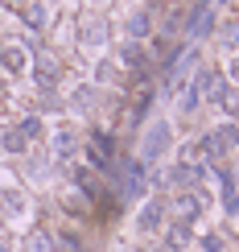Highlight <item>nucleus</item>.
I'll return each mask as SVG.
<instances>
[{
	"mask_svg": "<svg viewBox=\"0 0 239 252\" xmlns=\"http://www.w3.org/2000/svg\"><path fill=\"white\" fill-rule=\"evenodd\" d=\"M186 244H190V227H173V232H169V248L182 252Z\"/></svg>",
	"mask_w": 239,
	"mask_h": 252,
	"instance_id": "obj_19",
	"label": "nucleus"
},
{
	"mask_svg": "<svg viewBox=\"0 0 239 252\" xmlns=\"http://www.w3.org/2000/svg\"><path fill=\"white\" fill-rule=\"evenodd\" d=\"M25 25H29V29H41V25H46V8H41V4H29V8H25Z\"/></svg>",
	"mask_w": 239,
	"mask_h": 252,
	"instance_id": "obj_18",
	"label": "nucleus"
},
{
	"mask_svg": "<svg viewBox=\"0 0 239 252\" xmlns=\"http://www.w3.org/2000/svg\"><path fill=\"white\" fill-rule=\"evenodd\" d=\"M21 132H25V136H37V132H41V124H37V116H25V124H21Z\"/></svg>",
	"mask_w": 239,
	"mask_h": 252,
	"instance_id": "obj_24",
	"label": "nucleus"
},
{
	"mask_svg": "<svg viewBox=\"0 0 239 252\" xmlns=\"http://www.w3.org/2000/svg\"><path fill=\"white\" fill-rule=\"evenodd\" d=\"M161 219H165V203H161V198H153V203H144V207H140L136 227H140V232H157Z\"/></svg>",
	"mask_w": 239,
	"mask_h": 252,
	"instance_id": "obj_6",
	"label": "nucleus"
},
{
	"mask_svg": "<svg viewBox=\"0 0 239 252\" xmlns=\"http://www.w3.org/2000/svg\"><path fill=\"white\" fill-rule=\"evenodd\" d=\"M206 29H211V4H202L198 13H194V21H190V33H194V37H202Z\"/></svg>",
	"mask_w": 239,
	"mask_h": 252,
	"instance_id": "obj_15",
	"label": "nucleus"
},
{
	"mask_svg": "<svg viewBox=\"0 0 239 252\" xmlns=\"http://www.w3.org/2000/svg\"><path fill=\"white\" fill-rule=\"evenodd\" d=\"M70 103H75V112H91V108L99 103V91H95V87H79L75 95H70Z\"/></svg>",
	"mask_w": 239,
	"mask_h": 252,
	"instance_id": "obj_12",
	"label": "nucleus"
},
{
	"mask_svg": "<svg viewBox=\"0 0 239 252\" xmlns=\"http://www.w3.org/2000/svg\"><path fill=\"white\" fill-rule=\"evenodd\" d=\"M0 252H8V244H4V240H0Z\"/></svg>",
	"mask_w": 239,
	"mask_h": 252,
	"instance_id": "obj_28",
	"label": "nucleus"
},
{
	"mask_svg": "<svg viewBox=\"0 0 239 252\" xmlns=\"http://www.w3.org/2000/svg\"><path fill=\"white\" fill-rule=\"evenodd\" d=\"M111 75H116L111 62H99V66H95V79H99V83H111Z\"/></svg>",
	"mask_w": 239,
	"mask_h": 252,
	"instance_id": "obj_23",
	"label": "nucleus"
},
{
	"mask_svg": "<svg viewBox=\"0 0 239 252\" xmlns=\"http://www.w3.org/2000/svg\"><path fill=\"white\" fill-rule=\"evenodd\" d=\"M124 170H128V182H124V194H128V198L144 194V186H149V182H144V165H140V161H128Z\"/></svg>",
	"mask_w": 239,
	"mask_h": 252,
	"instance_id": "obj_8",
	"label": "nucleus"
},
{
	"mask_svg": "<svg viewBox=\"0 0 239 252\" xmlns=\"http://www.w3.org/2000/svg\"><path fill=\"white\" fill-rule=\"evenodd\" d=\"M4 66L8 70H21V66H25V54H21V50H4Z\"/></svg>",
	"mask_w": 239,
	"mask_h": 252,
	"instance_id": "obj_22",
	"label": "nucleus"
},
{
	"mask_svg": "<svg viewBox=\"0 0 239 252\" xmlns=\"http://www.w3.org/2000/svg\"><path fill=\"white\" fill-rule=\"evenodd\" d=\"M8 4H21V0H8Z\"/></svg>",
	"mask_w": 239,
	"mask_h": 252,
	"instance_id": "obj_30",
	"label": "nucleus"
},
{
	"mask_svg": "<svg viewBox=\"0 0 239 252\" xmlns=\"http://www.w3.org/2000/svg\"><path fill=\"white\" fill-rule=\"evenodd\" d=\"M223 108H227V116H239V91H223Z\"/></svg>",
	"mask_w": 239,
	"mask_h": 252,
	"instance_id": "obj_21",
	"label": "nucleus"
},
{
	"mask_svg": "<svg viewBox=\"0 0 239 252\" xmlns=\"http://www.w3.org/2000/svg\"><path fill=\"white\" fill-rule=\"evenodd\" d=\"M198 103H202V91H198V87H194V79H190V87H186V91H182V99H178V108L186 112V116H190V112H194V108H198Z\"/></svg>",
	"mask_w": 239,
	"mask_h": 252,
	"instance_id": "obj_14",
	"label": "nucleus"
},
{
	"mask_svg": "<svg viewBox=\"0 0 239 252\" xmlns=\"http://www.w3.org/2000/svg\"><path fill=\"white\" fill-rule=\"evenodd\" d=\"M0 207H4V215H21L25 211V194L21 190H0Z\"/></svg>",
	"mask_w": 239,
	"mask_h": 252,
	"instance_id": "obj_13",
	"label": "nucleus"
},
{
	"mask_svg": "<svg viewBox=\"0 0 239 252\" xmlns=\"http://www.w3.org/2000/svg\"><path fill=\"white\" fill-rule=\"evenodd\" d=\"M173 211H178V219H182V223H194V219H198L202 215V198L198 194H178V203H173Z\"/></svg>",
	"mask_w": 239,
	"mask_h": 252,
	"instance_id": "obj_7",
	"label": "nucleus"
},
{
	"mask_svg": "<svg viewBox=\"0 0 239 252\" xmlns=\"http://www.w3.org/2000/svg\"><path fill=\"white\" fill-rule=\"evenodd\" d=\"M128 29H132V37H144L153 29V21H149V13H132L128 17Z\"/></svg>",
	"mask_w": 239,
	"mask_h": 252,
	"instance_id": "obj_17",
	"label": "nucleus"
},
{
	"mask_svg": "<svg viewBox=\"0 0 239 252\" xmlns=\"http://www.w3.org/2000/svg\"><path fill=\"white\" fill-rule=\"evenodd\" d=\"M33 79H37L46 91L58 83V58L50 54V50H37V54H33Z\"/></svg>",
	"mask_w": 239,
	"mask_h": 252,
	"instance_id": "obj_3",
	"label": "nucleus"
},
{
	"mask_svg": "<svg viewBox=\"0 0 239 252\" xmlns=\"http://www.w3.org/2000/svg\"><path fill=\"white\" fill-rule=\"evenodd\" d=\"M165 145H169V124H165V120H157V124L149 128V136H144L140 157H144V161H157V157L165 153Z\"/></svg>",
	"mask_w": 239,
	"mask_h": 252,
	"instance_id": "obj_2",
	"label": "nucleus"
},
{
	"mask_svg": "<svg viewBox=\"0 0 239 252\" xmlns=\"http://www.w3.org/2000/svg\"><path fill=\"white\" fill-rule=\"evenodd\" d=\"M0 91H4V75H0Z\"/></svg>",
	"mask_w": 239,
	"mask_h": 252,
	"instance_id": "obj_29",
	"label": "nucleus"
},
{
	"mask_svg": "<svg viewBox=\"0 0 239 252\" xmlns=\"http://www.w3.org/2000/svg\"><path fill=\"white\" fill-rule=\"evenodd\" d=\"M194 87L202 91V99L219 103V99H223V91H227V83H223V75H214V70H198V79H194Z\"/></svg>",
	"mask_w": 239,
	"mask_h": 252,
	"instance_id": "obj_5",
	"label": "nucleus"
},
{
	"mask_svg": "<svg viewBox=\"0 0 239 252\" xmlns=\"http://www.w3.org/2000/svg\"><path fill=\"white\" fill-rule=\"evenodd\" d=\"M231 79H235V83H239V58H235V62H231Z\"/></svg>",
	"mask_w": 239,
	"mask_h": 252,
	"instance_id": "obj_27",
	"label": "nucleus"
},
{
	"mask_svg": "<svg viewBox=\"0 0 239 252\" xmlns=\"http://www.w3.org/2000/svg\"><path fill=\"white\" fill-rule=\"evenodd\" d=\"M219 190H223V207H227V215H239V190H235L231 174H219Z\"/></svg>",
	"mask_w": 239,
	"mask_h": 252,
	"instance_id": "obj_9",
	"label": "nucleus"
},
{
	"mask_svg": "<svg viewBox=\"0 0 239 252\" xmlns=\"http://www.w3.org/2000/svg\"><path fill=\"white\" fill-rule=\"evenodd\" d=\"M202 248L206 252H223V240L219 236H202Z\"/></svg>",
	"mask_w": 239,
	"mask_h": 252,
	"instance_id": "obj_25",
	"label": "nucleus"
},
{
	"mask_svg": "<svg viewBox=\"0 0 239 252\" xmlns=\"http://www.w3.org/2000/svg\"><path fill=\"white\" fill-rule=\"evenodd\" d=\"M120 62H124V66H132V70H144V50H140V41L120 46Z\"/></svg>",
	"mask_w": 239,
	"mask_h": 252,
	"instance_id": "obj_10",
	"label": "nucleus"
},
{
	"mask_svg": "<svg viewBox=\"0 0 239 252\" xmlns=\"http://www.w3.org/2000/svg\"><path fill=\"white\" fill-rule=\"evenodd\" d=\"M239 145V132H235V124H223V128H214L211 136L202 141V149H206V157H227Z\"/></svg>",
	"mask_w": 239,
	"mask_h": 252,
	"instance_id": "obj_1",
	"label": "nucleus"
},
{
	"mask_svg": "<svg viewBox=\"0 0 239 252\" xmlns=\"http://www.w3.org/2000/svg\"><path fill=\"white\" fill-rule=\"evenodd\" d=\"M223 41H227V46H239V25H227L223 29Z\"/></svg>",
	"mask_w": 239,
	"mask_h": 252,
	"instance_id": "obj_26",
	"label": "nucleus"
},
{
	"mask_svg": "<svg viewBox=\"0 0 239 252\" xmlns=\"http://www.w3.org/2000/svg\"><path fill=\"white\" fill-rule=\"evenodd\" d=\"M25 252H29V248H25Z\"/></svg>",
	"mask_w": 239,
	"mask_h": 252,
	"instance_id": "obj_31",
	"label": "nucleus"
},
{
	"mask_svg": "<svg viewBox=\"0 0 239 252\" xmlns=\"http://www.w3.org/2000/svg\"><path fill=\"white\" fill-rule=\"evenodd\" d=\"M75 153V128H54V157Z\"/></svg>",
	"mask_w": 239,
	"mask_h": 252,
	"instance_id": "obj_11",
	"label": "nucleus"
},
{
	"mask_svg": "<svg viewBox=\"0 0 239 252\" xmlns=\"http://www.w3.org/2000/svg\"><path fill=\"white\" fill-rule=\"evenodd\" d=\"M99 46H107V21L87 17L82 21V50H99Z\"/></svg>",
	"mask_w": 239,
	"mask_h": 252,
	"instance_id": "obj_4",
	"label": "nucleus"
},
{
	"mask_svg": "<svg viewBox=\"0 0 239 252\" xmlns=\"http://www.w3.org/2000/svg\"><path fill=\"white\" fill-rule=\"evenodd\" d=\"M25 141H29V136L21 132V128H8V132H4V149H8V153H25Z\"/></svg>",
	"mask_w": 239,
	"mask_h": 252,
	"instance_id": "obj_16",
	"label": "nucleus"
},
{
	"mask_svg": "<svg viewBox=\"0 0 239 252\" xmlns=\"http://www.w3.org/2000/svg\"><path fill=\"white\" fill-rule=\"evenodd\" d=\"M29 252H54V244H50L46 232H33V240H29Z\"/></svg>",
	"mask_w": 239,
	"mask_h": 252,
	"instance_id": "obj_20",
	"label": "nucleus"
}]
</instances>
